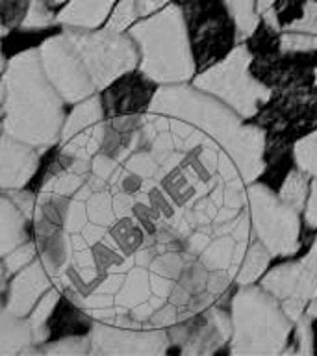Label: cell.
<instances>
[{
    "mask_svg": "<svg viewBox=\"0 0 317 356\" xmlns=\"http://www.w3.org/2000/svg\"><path fill=\"white\" fill-rule=\"evenodd\" d=\"M65 100L47 78L38 49L22 50L2 61L0 117L2 134L49 150L60 143Z\"/></svg>",
    "mask_w": 317,
    "mask_h": 356,
    "instance_id": "obj_1",
    "label": "cell"
},
{
    "mask_svg": "<svg viewBox=\"0 0 317 356\" xmlns=\"http://www.w3.org/2000/svg\"><path fill=\"white\" fill-rule=\"evenodd\" d=\"M150 111L180 119L197 128L208 139L216 141L232 156L247 184L256 182L266 169V139L263 128L245 122L216 97L200 91L191 83L160 86L149 106Z\"/></svg>",
    "mask_w": 317,
    "mask_h": 356,
    "instance_id": "obj_2",
    "label": "cell"
},
{
    "mask_svg": "<svg viewBox=\"0 0 317 356\" xmlns=\"http://www.w3.org/2000/svg\"><path fill=\"white\" fill-rule=\"evenodd\" d=\"M138 43L139 71L158 86L189 83L199 74L184 6L172 4L128 28Z\"/></svg>",
    "mask_w": 317,
    "mask_h": 356,
    "instance_id": "obj_3",
    "label": "cell"
},
{
    "mask_svg": "<svg viewBox=\"0 0 317 356\" xmlns=\"http://www.w3.org/2000/svg\"><path fill=\"white\" fill-rule=\"evenodd\" d=\"M232 355H284L291 341L295 323L277 297L260 284L236 286L230 297Z\"/></svg>",
    "mask_w": 317,
    "mask_h": 356,
    "instance_id": "obj_4",
    "label": "cell"
},
{
    "mask_svg": "<svg viewBox=\"0 0 317 356\" xmlns=\"http://www.w3.org/2000/svg\"><path fill=\"white\" fill-rule=\"evenodd\" d=\"M252 63L250 44L239 43L221 61L200 71L191 83L249 121L273 97V89L252 72Z\"/></svg>",
    "mask_w": 317,
    "mask_h": 356,
    "instance_id": "obj_5",
    "label": "cell"
},
{
    "mask_svg": "<svg viewBox=\"0 0 317 356\" xmlns=\"http://www.w3.org/2000/svg\"><path fill=\"white\" fill-rule=\"evenodd\" d=\"M61 32L86 63L99 93L139 67L138 43L128 32H117L108 26L97 30L63 28Z\"/></svg>",
    "mask_w": 317,
    "mask_h": 356,
    "instance_id": "obj_6",
    "label": "cell"
},
{
    "mask_svg": "<svg viewBox=\"0 0 317 356\" xmlns=\"http://www.w3.org/2000/svg\"><path fill=\"white\" fill-rule=\"evenodd\" d=\"M247 211L252 234L275 256L289 258L300 249V211L280 199V195L263 182L247 184Z\"/></svg>",
    "mask_w": 317,
    "mask_h": 356,
    "instance_id": "obj_7",
    "label": "cell"
},
{
    "mask_svg": "<svg viewBox=\"0 0 317 356\" xmlns=\"http://www.w3.org/2000/svg\"><path fill=\"white\" fill-rule=\"evenodd\" d=\"M91 355H163L169 353L165 328H150L130 314L111 319H95L91 328Z\"/></svg>",
    "mask_w": 317,
    "mask_h": 356,
    "instance_id": "obj_8",
    "label": "cell"
},
{
    "mask_svg": "<svg viewBox=\"0 0 317 356\" xmlns=\"http://www.w3.org/2000/svg\"><path fill=\"white\" fill-rule=\"evenodd\" d=\"M43 71L67 104H78L99 93L88 67L63 32L38 47Z\"/></svg>",
    "mask_w": 317,
    "mask_h": 356,
    "instance_id": "obj_9",
    "label": "cell"
},
{
    "mask_svg": "<svg viewBox=\"0 0 317 356\" xmlns=\"http://www.w3.org/2000/svg\"><path fill=\"white\" fill-rule=\"evenodd\" d=\"M186 21L199 72L221 61L232 52L236 44H239L236 24L222 0L208 4V10L195 6L191 13L186 11Z\"/></svg>",
    "mask_w": 317,
    "mask_h": 356,
    "instance_id": "obj_10",
    "label": "cell"
},
{
    "mask_svg": "<svg viewBox=\"0 0 317 356\" xmlns=\"http://www.w3.org/2000/svg\"><path fill=\"white\" fill-rule=\"evenodd\" d=\"M169 334V353L182 355H216L230 343L232 338V319L230 308L222 302L208 306L206 310L178 321L167 328Z\"/></svg>",
    "mask_w": 317,
    "mask_h": 356,
    "instance_id": "obj_11",
    "label": "cell"
},
{
    "mask_svg": "<svg viewBox=\"0 0 317 356\" xmlns=\"http://www.w3.org/2000/svg\"><path fill=\"white\" fill-rule=\"evenodd\" d=\"M106 111L100 93L72 104L61 128L58 149L67 154L91 160L100 150L104 136Z\"/></svg>",
    "mask_w": 317,
    "mask_h": 356,
    "instance_id": "obj_12",
    "label": "cell"
},
{
    "mask_svg": "<svg viewBox=\"0 0 317 356\" xmlns=\"http://www.w3.org/2000/svg\"><path fill=\"white\" fill-rule=\"evenodd\" d=\"M54 284L58 282L50 277V273L47 271V267L38 256L30 266L11 275V280L2 289V308L11 312L13 316L28 317L33 306L38 305L39 299Z\"/></svg>",
    "mask_w": 317,
    "mask_h": 356,
    "instance_id": "obj_13",
    "label": "cell"
},
{
    "mask_svg": "<svg viewBox=\"0 0 317 356\" xmlns=\"http://www.w3.org/2000/svg\"><path fill=\"white\" fill-rule=\"evenodd\" d=\"M158 91V83L147 78L143 72H127L124 76L100 91L106 117L128 115V113H147L150 102Z\"/></svg>",
    "mask_w": 317,
    "mask_h": 356,
    "instance_id": "obj_14",
    "label": "cell"
},
{
    "mask_svg": "<svg viewBox=\"0 0 317 356\" xmlns=\"http://www.w3.org/2000/svg\"><path fill=\"white\" fill-rule=\"evenodd\" d=\"M47 150L2 134L0 141V188L24 189L38 172Z\"/></svg>",
    "mask_w": 317,
    "mask_h": 356,
    "instance_id": "obj_15",
    "label": "cell"
},
{
    "mask_svg": "<svg viewBox=\"0 0 317 356\" xmlns=\"http://www.w3.org/2000/svg\"><path fill=\"white\" fill-rule=\"evenodd\" d=\"M145 113L106 117L100 152L115 158L119 163L139 149H145Z\"/></svg>",
    "mask_w": 317,
    "mask_h": 356,
    "instance_id": "obj_16",
    "label": "cell"
},
{
    "mask_svg": "<svg viewBox=\"0 0 317 356\" xmlns=\"http://www.w3.org/2000/svg\"><path fill=\"white\" fill-rule=\"evenodd\" d=\"M91 177V160L67 154L58 149L44 171L39 193H58L72 197Z\"/></svg>",
    "mask_w": 317,
    "mask_h": 356,
    "instance_id": "obj_17",
    "label": "cell"
},
{
    "mask_svg": "<svg viewBox=\"0 0 317 356\" xmlns=\"http://www.w3.org/2000/svg\"><path fill=\"white\" fill-rule=\"evenodd\" d=\"M33 241L38 245L39 260L43 261L50 277L54 278L56 282H60L74 258L72 234L67 228H58L52 232L35 234Z\"/></svg>",
    "mask_w": 317,
    "mask_h": 356,
    "instance_id": "obj_18",
    "label": "cell"
},
{
    "mask_svg": "<svg viewBox=\"0 0 317 356\" xmlns=\"http://www.w3.org/2000/svg\"><path fill=\"white\" fill-rule=\"evenodd\" d=\"M117 2L119 0H67L56 13V24L61 28L97 30L108 22Z\"/></svg>",
    "mask_w": 317,
    "mask_h": 356,
    "instance_id": "obj_19",
    "label": "cell"
},
{
    "mask_svg": "<svg viewBox=\"0 0 317 356\" xmlns=\"http://www.w3.org/2000/svg\"><path fill=\"white\" fill-rule=\"evenodd\" d=\"M33 239V219L2 191L0 199V254H8L19 245Z\"/></svg>",
    "mask_w": 317,
    "mask_h": 356,
    "instance_id": "obj_20",
    "label": "cell"
},
{
    "mask_svg": "<svg viewBox=\"0 0 317 356\" xmlns=\"http://www.w3.org/2000/svg\"><path fill=\"white\" fill-rule=\"evenodd\" d=\"M39 353L38 341L28 317L13 316L2 308L0 316V356H24Z\"/></svg>",
    "mask_w": 317,
    "mask_h": 356,
    "instance_id": "obj_21",
    "label": "cell"
},
{
    "mask_svg": "<svg viewBox=\"0 0 317 356\" xmlns=\"http://www.w3.org/2000/svg\"><path fill=\"white\" fill-rule=\"evenodd\" d=\"M189 256L191 254L184 250H165L154 256V260L150 261L149 266L150 286H152L154 297L161 300L169 299L172 286L177 282L178 275L186 266Z\"/></svg>",
    "mask_w": 317,
    "mask_h": 356,
    "instance_id": "obj_22",
    "label": "cell"
},
{
    "mask_svg": "<svg viewBox=\"0 0 317 356\" xmlns=\"http://www.w3.org/2000/svg\"><path fill=\"white\" fill-rule=\"evenodd\" d=\"M106 238L110 239L127 258H133L147 245L149 234L145 232L141 222L130 213V216L117 217V221L108 228Z\"/></svg>",
    "mask_w": 317,
    "mask_h": 356,
    "instance_id": "obj_23",
    "label": "cell"
},
{
    "mask_svg": "<svg viewBox=\"0 0 317 356\" xmlns=\"http://www.w3.org/2000/svg\"><path fill=\"white\" fill-rule=\"evenodd\" d=\"M273 254L267 250V247L261 243L260 239H250V245L243 256V261L239 266V271L234 278L236 286H249L254 284L256 280H261V277L269 271V264H271Z\"/></svg>",
    "mask_w": 317,
    "mask_h": 356,
    "instance_id": "obj_24",
    "label": "cell"
},
{
    "mask_svg": "<svg viewBox=\"0 0 317 356\" xmlns=\"http://www.w3.org/2000/svg\"><path fill=\"white\" fill-rule=\"evenodd\" d=\"M228 13L234 19L238 43H247L260 30L261 15L256 0H222Z\"/></svg>",
    "mask_w": 317,
    "mask_h": 356,
    "instance_id": "obj_25",
    "label": "cell"
},
{
    "mask_svg": "<svg viewBox=\"0 0 317 356\" xmlns=\"http://www.w3.org/2000/svg\"><path fill=\"white\" fill-rule=\"evenodd\" d=\"M61 295H63V289H61L60 284H54L52 288L47 291V293L39 299V302L33 306V310L30 312L28 316V321L32 325L33 334H35V341L38 345L47 343L50 339V330H49V321L54 310L58 308L61 300Z\"/></svg>",
    "mask_w": 317,
    "mask_h": 356,
    "instance_id": "obj_26",
    "label": "cell"
},
{
    "mask_svg": "<svg viewBox=\"0 0 317 356\" xmlns=\"http://www.w3.org/2000/svg\"><path fill=\"white\" fill-rule=\"evenodd\" d=\"M310 175L302 171L300 167L293 165L284 178V182L278 186L277 193L280 195V199L284 202H288L289 206L302 211L306 206V200H308V193H310Z\"/></svg>",
    "mask_w": 317,
    "mask_h": 356,
    "instance_id": "obj_27",
    "label": "cell"
},
{
    "mask_svg": "<svg viewBox=\"0 0 317 356\" xmlns=\"http://www.w3.org/2000/svg\"><path fill=\"white\" fill-rule=\"evenodd\" d=\"M88 216L89 222H93L97 227L110 228L117 221L113 191L110 188L93 191V195L88 199Z\"/></svg>",
    "mask_w": 317,
    "mask_h": 356,
    "instance_id": "obj_28",
    "label": "cell"
},
{
    "mask_svg": "<svg viewBox=\"0 0 317 356\" xmlns=\"http://www.w3.org/2000/svg\"><path fill=\"white\" fill-rule=\"evenodd\" d=\"M39 256L38 245L35 241H26V243L19 245L17 249L10 250L8 254L2 256V289L8 286V278L15 275L26 266H30L35 258Z\"/></svg>",
    "mask_w": 317,
    "mask_h": 356,
    "instance_id": "obj_29",
    "label": "cell"
},
{
    "mask_svg": "<svg viewBox=\"0 0 317 356\" xmlns=\"http://www.w3.org/2000/svg\"><path fill=\"white\" fill-rule=\"evenodd\" d=\"M293 163L317 178V128L300 136L293 145Z\"/></svg>",
    "mask_w": 317,
    "mask_h": 356,
    "instance_id": "obj_30",
    "label": "cell"
},
{
    "mask_svg": "<svg viewBox=\"0 0 317 356\" xmlns=\"http://www.w3.org/2000/svg\"><path fill=\"white\" fill-rule=\"evenodd\" d=\"M52 0H30L26 17L21 24L22 32H38L56 24V13L52 11Z\"/></svg>",
    "mask_w": 317,
    "mask_h": 356,
    "instance_id": "obj_31",
    "label": "cell"
},
{
    "mask_svg": "<svg viewBox=\"0 0 317 356\" xmlns=\"http://www.w3.org/2000/svg\"><path fill=\"white\" fill-rule=\"evenodd\" d=\"M43 355H91V338L89 336H67V338L50 339L38 345Z\"/></svg>",
    "mask_w": 317,
    "mask_h": 356,
    "instance_id": "obj_32",
    "label": "cell"
},
{
    "mask_svg": "<svg viewBox=\"0 0 317 356\" xmlns=\"http://www.w3.org/2000/svg\"><path fill=\"white\" fill-rule=\"evenodd\" d=\"M141 17L143 15L139 10L138 0H119L104 26L117 30V32H128V28L136 24Z\"/></svg>",
    "mask_w": 317,
    "mask_h": 356,
    "instance_id": "obj_33",
    "label": "cell"
},
{
    "mask_svg": "<svg viewBox=\"0 0 317 356\" xmlns=\"http://www.w3.org/2000/svg\"><path fill=\"white\" fill-rule=\"evenodd\" d=\"M278 50L282 54H316L317 35L300 32H280Z\"/></svg>",
    "mask_w": 317,
    "mask_h": 356,
    "instance_id": "obj_34",
    "label": "cell"
},
{
    "mask_svg": "<svg viewBox=\"0 0 317 356\" xmlns=\"http://www.w3.org/2000/svg\"><path fill=\"white\" fill-rule=\"evenodd\" d=\"M282 32H300L317 35V0H306L299 17L284 24Z\"/></svg>",
    "mask_w": 317,
    "mask_h": 356,
    "instance_id": "obj_35",
    "label": "cell"
},
{
    "mask_svg": "<svg viewBox=\"0 0 317 356\" xmlns=\"http://www.w3.org/2000/svg\"><path fill=\"white\" fill-rule=\"evenodd\" d=\"M304 222L311 230H317V178H311L310 193L304 206Z\"/></svg>",
    "mask_w": 317,
    "mask_h": 356,
    "instance_id": "obj_36",
    "label": "cell"
},
{
    "mask_svg": "<svg viewBox=\"0 0 317 356\" xmlns=\"http://www.w3.org/2000/svg\"><path fill=\"white\" fill-rule=\"evenodd\" d=\"M138 2L141 15L147 17L150 13H154V11L161 10V8H165V6L172 4V2H177V0H138Z\"/></svg>",
    "mask_w": 317,
    "mask_h": 356,
    "instance_id": "obj_37",
    "label": "cell"
},
{
    "mask_svg": "<svg viewBox=\"0 0 317 356\" xmlns=\"http://www.w3.org/2000/svg\"><path fill=\"white\" fill-rule=\"evenodd\" d=\"M256 2H258V11H260V15H263L266 11L275 8V2H277V0H256Z\"/></svg>",
    "mask_w": 317,
    "mask_h": 356,
    "instance_id": "obj_38",
    "label": "cell"
},
{
    "mask_svg": "<svg viewBox=\"0 0 317 356\" xmlns=\"http://www.w3.org/2000/svg\"><path fill=\"white\" fill-rule=\"evenodd\" d=\"M314 325V353H317V319H311Z\"/></svg>",
    "mask_w": 317,
    "mask_h": 356,
    "instance_id": "obj_39",
    "label": "cell"
},
{
    "mask_svg": "<svg viewBox=\"0 0 317 356\" xmlns=\"http://www.w3.org/2000/svg\"><path fill=\"white\" fill-rule=\"evenodd\" d=\"M311 80H314V86H317V65L311 69Z\"/></svg>",
    "mask_w": 317,
    "mask_h": 356,
    "instance_id": "obj_40",
    "label": "cell"
},
{
    "mask_svg": "<svg viewBox=\"0 0 317 356\" xmlns=\"http://www.w3.org/2000/svg\"><path fill=\"white\" fill-rule=\"evenodd\" d=\"M67 0H52V4L54 6H60V4H65Z\"/></svg>",
    "mask_w": 317,
    "mask_h": 356,
    "instance_id": "obj_41",
    "label": "cell"
}]
</instances>
